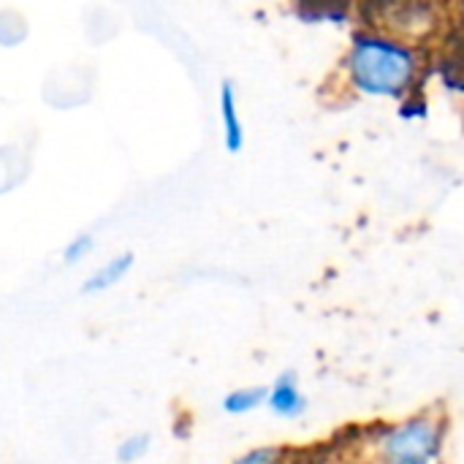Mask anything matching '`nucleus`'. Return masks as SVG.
Segmentation results:
<instances>
[{
  "instance_id": "1",
  "label": "nucleus",
  "mask_w": 464,
  "mask_h": 464,
  "mask_svg": "<svg viewBox=\"0 0 464 464\" xmlns=\"http://www.w3.org/2000/svg\"><path fill=\"white\" fill-rule=\"evenodd\" d=\"M345 65H348L351 84L359 92L378 95V98H400V101L416 90L421 73V57L416 46L375 33L353 35Z\"/></svg>"
},
{
  "instance_id": "2",
  "label": "nucleus",
  "mask_w": 464,
  "mask_h": 464,
  "mask_svg": "<svg viewBox=\"0 0 464 464\" xmlns=\"http://www.w3.org/2000/svg\"><path fill=\"white\" fill-rule=\"evenodd\" d=\"M362 440L375 449V464H440L446 419L419 413L400 424L378 421L362 430Z\"/></svg>"
},
{
  "instance_id": "3",
  "label": "nucleus",
  "mask_w": 464,
  "mask_h": 464,
  "mask_svg": "<svg viewBox=\"0 0 464 464\" xmlns=\"http://www.w3.org/2000/svg\"><path fill=\"white\" fill-rule=\"evenodd\" d=\"M359 14L370 33L408 46L435 38L446 22L440 0H362Z\"/></svg>"
},
{
  "instance_id": "4",
  "label": "nucleus",
  "mask_w": 464,
  "mask_h": 464,
  "mask_svg": "<svg viewBox=\"0 0 464 464\" xmlns=\"http://www.w3.org/2000/svg\"><path fill=\"white\" fill-rule=\"evenodd\" d=\"M264 405L272 411V416L285 419V421H296L307 413V397L296 381V372H280L272 383V389H266V400Z\"/></svg>"
},
{
  "instance_id": "5",
  "label": "nucleus",
  "mask_w": 464,
  "mask_h": 464,
  "mask_svg": "<svg viewBox=\"0 0 464 464\" xmlns=\"http://www.w3.org/2000/svg\"><path fill=\"white\" fill-rule=\"evenodd\" d=\"M218 106H220V128H223V144L231 155H239L245 147V122L239 114V98L234 82H223L218 92Z\"/></svg>"
},
{
  "instance_id": "6",
  "label": "nucleus",
  "mask_w": 464,
  "mask_h": 464,
  "mask_svg": "<svg viewBox=\"0 0 464 464\" xmlns=\"http://www.w3.org/2000/svg\"><path fill=\"white\" fill-rule=\"evenodd\" d=\"M130 269H133V253H117L87 275V280L82 283V294L92 296V294L111 291L130 275Z\"/></svg>"
},
{
  "instance_id": "7",
  "label": "nucleus",
  "mask_w": 464,
  "mask_h": 464,
  "mask_svg": "<svg viewBox=\"0 0 464 464\" xmlns=\"http://www.w3.org/2000/svg\"><path fill=\"white\" fill-rule=\"evenodd\" d=\"M351 5L353 0H296V14L307 22H340Z\"/></svg>"
},
{
  "instance_id": "8",
  "label": "nucleus",
  "mask_w": 464,
  "mask_h": 464,
  "mask_svg": "<svg viewBox=\"0 0 464 464\" xmlns=\"http://www.w3.org/2000/svg\"><path fill=\"white\" fill-rule=\"evenodd\" d=\"M264 400H266L264 386H242L223 397V411L228 416H247V413L258 411L264 405Z\"/></svg>"
},
{
  "instance_id": "9",
  "label": "nucleus",
  "mask_w": 464,
  "mask_h": 464,
  "mask_svg": "<svg viewBox=\"0 0 464 464\" xmlns=\"http://www.w3.org/2000/svg\"><path fill=\"white\" fill-rule=\"evenodd\" d=\"M150 446H152V438H150L147 432L128 435V438L117 446V462L120 464L141 462V459L150 454Z\"/></svg>"
},
{
  "instance_id": "10",
  "label": "nucleus",
  "mask_w": 464,
  "mask_h": 464,
  "mask_svg": "<svg viewBox=\"0 0 464 464\" xmlns=\"http://www.w3.org/2000/svg\"><path fill=\"white\" fill-rule=\"evenodd\" d=\"M95 250V239L92 234H76L65 247H63V264L65 266H79L82 261H87Z\"/></svg>"
},
{
  "instance_id": "11",
  "label": "nucleus",
  "mask_w": 464,
  "mask_h": 464,
  "mask_svg": "<svg viewBox=\"0 0 464 464\" xmlns=\"http://www.w3.org/2000/svg\"><path fill=\"white\" fill-rule=\"evenodd\" d=\"M3 27H5V33H0V44H3V46H16V44H22L24 35H27L24 19H22L19 14H14V11H3V14H0V30H3Z\"/></svg>"
},
{
  "instance_id": "12",
  "label": "nucleus",
  "mask_w": 464,
  "mask_h": 464,
  "mask_svg": "<svg viewBox=\"0 0 464 464\" xmlns=\"http://www.w3.org/2000/svg\"><path fill=\"white\" fill-rule=\"evenodd\" d=\"M285 457H288V451L280 446H258V449H250L242 457H237L234 464H285Z\"/></svg>"
}]
</instances>
